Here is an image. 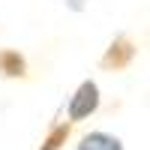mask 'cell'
I'll return each instance as SVG.
<instances>
[{
    "mask_svg": "<svg viewBox=\"0 0 150 150\" xmlns=\"http://www.w3.org/2000/svg\"><path fill=\"white\" fill-rule=\"evenodd\" d=\"M96 108H99V87H96V81L87 78V81L78 84V90L72 93L66 114H69L72 123H78V120H84V117H90Z\"/></svg>",
    "mask_w": 150,
    "mask_h": 150,
    "instance_id": "obj_1",
    "label": "cell"
},
{
    "mask_svg": "<svg viewBox=\"0 0 150 150\" xmlns=\"http://www.w3.org/2000/svg\"><path fill=\"white\" fill-rule=\"evenodd\" d=\"M135 42L129 39V36H117L114 42L108 45V51L102 54V60H99V66L102 69H126L132 60H135Z\"/></svg>",
    "mask_w": 150,
    "mask_h": 150,
    "instance_id": "obj_2",
    "label": "cell"
},
{
    "mask_svg": "<svg viewBox=\"0 0 150 150\" xmlns=\"http://www.w3.org/2000/svg\"><path fill=\"white\" fill-rule=\"evenodd\" d=\"M0 75H6V78H24L27 75V60L15 48H3L0 51Z\"/></svg>",
    "mask_w": 150,
    "mask_h": 150,
    "instance_id": "obj_3",
    "label": "cell"
},
{
    "mask_svg": "<svg viewBox=\"0 0 150 150\" xmlns=\"http://www.w3.org/2000/svg\"><path fill=\"white\" fill-rule=\"evenodd\" d=\"M75 150H123V141L108 132H87Z\"/></svg>",
    "mask_w": 150,
    "mask_h": 150,
    "instance_id": "obj_4",
    "label": "cell"
},
{
    "mask_svg": "<svg viewBox=\"0 0 150 150\" xmlns=\"http://www.w3.org/2000/svg\"><path fill=\"white\" fill-rule=\"evenodd\" d=\"M69 132H72V123H57V126L48 132V138L42 141V147H39V150H60V147L66 144Z\"/></svg>",
    "mask_w": 150,
    "mask_h": 150,
    "instance_id": "obj_5",
    "label": "cell"
}]
</instances>
